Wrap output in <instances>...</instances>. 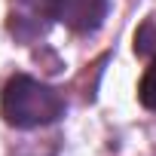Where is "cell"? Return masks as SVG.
<instances>
[{"label":"cell","instance_id":"cell-1","mask_svg":"<svg viewBox=\"0 0 156 156\" xmlns=\"http://www.w3.org/2000/svg\"><path fill=\"white\" fill-rule=\"evenodd\" d=\"M61 113H64V98L31 76H12L3 89V116L19 129H37L55 122Z\"/></svg>","mask_w":156,"mask_h":156},{"label":"cell","instance_id":"cell-2","mask_svg":"<svg viewBox=\"0 0 156 156\" xmlns=\"http://www.w3.org/2000/svg\"><path fill=\"white\" fill-rule=\"evenodd\" d=\"M49 12L76 34L98 31L107 16V0H49Z\"/></svg>","mask_w":156,"mask_h":156},{"label":"cell","instance_id":"cell-3","mask_svg":"<svg viewBox=\"0 0 156 156\" xmlns=\"http://www.w3.org/2000/svg\"><path fill=\"white\" fill-rule=\"evenodd\" d=\"M135 52L141 58H153L156 61V19H147L138 34H135Z\"/></svg>","mask_w":156,"mask_h":156},{"label":"cell","instance_id":"cell-4","mask_svg":"<svg viewBox=\"0 0 156 156\" xmlns=\"http://www.w3.org/2000/svg\"><path fill=\"white\" fill-rule=\"evenodd\" d=\"M138 95H141V104L144 107H150V110H156V61L147 67V73L141 76V89H138Z\"/></svg>","mask_w":156,"mask_h":156}]
</instances>
